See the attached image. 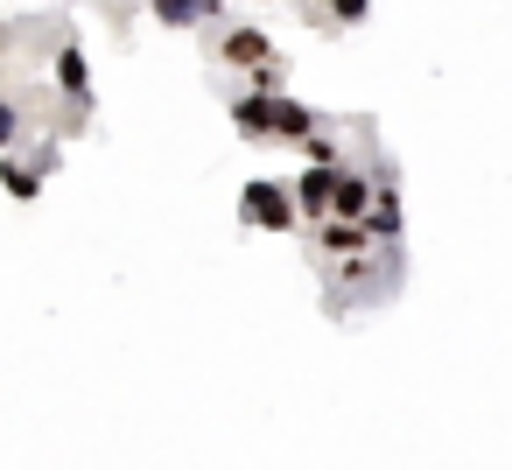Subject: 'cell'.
Instances as JSON below:
<instances>
[{"mask_svg": "<svg viewBox=\"0 0 512 470\" xmlns=\"http://www.w3.org/2000/svg\"><path fill=\"white\" fill-rule=\"evenodd\" d=\"M372 204H379V183H372V176H358V169H344V176H337V211H330V218L365 225V218H372Z\"/></svg>", "mask_w": 512, "mask_h": 470, "instance_id": "3957f363", "label": "cell"}, {"mask_svg": "<svg viewBox=\"0 0 512 470\" xmlns=\"http://www.w3.org/2000/svg\"><path fill=\"white\" fill-rule=\"evenodd\" d=\"M218 57H225V64H239V71H267V64H281V57H274V43H267L260 29H232V36L218 43Z\"/></svg>", "mask_w": 512, "mask_h": 470, "instance_id": "277c9868", "label": "cell"}, {"mask_svg": "<svg viewBox=\"0 0 512 470\" xmlns=\"http://www.w3.org/2000/svg\"><path fill=\"white\" fill-rule=\"evenodd\" d=\"M302 155H309V169H337V141H330V134H309Z\"/></svg>", "mask_w": 512, "mask_h": 470, "instance_id": "30bf717a", "label": "cell"}, {"mask_svg": "<svg viewBox=\"0 0 512 470\" xmlns=\"http://www.w3.org/2000/svg\"><path fill=\"white\" fill-rule=\"evenodd\" d=\"M316 246H323L330 260H365L372 232H365V225H344V218H330V225H316Z\"/></svg>", "mask_w": 512, "mask_h": 470, "instance_id": "8992f818", "label": "cell"}, {"mask_svg": "<svg viewBox=\"0 0 512 470\" xmlns=\"http://www.w3.org/2000/svg\"><path fill=\"white\" fill-rule=\"evenodd\" d=\"M0 190H8L15 204H36L43 197V169L22 162V155H0Z\"/></svg>", "mask_w": 512, "mask_h": 470, "instance_id": "52a82bcc", "label": "cell"}, {"mask_svg": "<svg viewBox=\"0 0 512 470\" xmlns=\"http://www.w3.org/2000/svg\"><path fill=\"white\" fill-rule=\"evenodd\" d=\"M365 232H372V246H393V239H400V190H379V204H372Z\"/></svg>", "mask_w": 512, "mask_h": 470, "instance_id": "9c48e42d", "label": "cell"}, {"mask_svg": "<svg viewBox=\"0 0 512 470\" xmlns=\"http://www.w3.org/2000/svg\"><path fill=\"white\" fill-rule=\"evenodd\" d=\"M218 15H225V0H155V22H169V29H197Z\"/></svg>", "mask_w": 512, "mask_h": 470, "instance_id": "ba28073f", "label": "cell"}, {"mask_svg": "<svg viewBox=\"0 0 512 470\" xmlns=\"http://www.w3.org/2000/svg\"><path fill=\"white\" fill-rule=\"evenodd\" d=\"M337 176H344V169H302V176H295V211H302V225H330V211H337Z\"/></svg>", "mask_w": 512, "mask_h": 470, "instance_id": "7a4b0ae2", "label": "cell"}, {"mask_svg": "<svg viewBox=\"0 0 512 470\" xmlns=\"http://www.w3.org/2000/svg\"><path fill=\"white\" fill-rule=\"evenodd\" d=\"M15 134H22V120H15V106H8V99H0V155L15 148Z\"/></svg>", "mask_w": 512, "mask_h": 470, "instance_id": "8fae6325", "label": "cell"}, {"mask_svg": "<svg viewBox=\"0 0 512 470\" xmlns=\"http://www.w3.org/2000/svg\"><path fill=\"white\" fill-rule=\"evenodd\" d=\"M239 218H246V225H267V232L295 225V218H302V211H295V183H267V176L246 183V190H239Z\"/></svg>", "mask_w": 512, "mask_h": 470, "instance_id": "6da1fadb", "label": "cell"}, {"mask_svg": "<svg viewBox=\"0 0 512 470\" xmlns=\"http://www.w3.org/2000/svg\"><path fill=\"white\" fill-rule=\"evenodd\" d=\"M330 8H337V22H365V15H372V0H330Z\"/></svg>", "mask_w": 512, "mask_h": 470, "instance_id": "7c38bea8", "label": "cell"}, {"mask_svg": "<svg viewBox=\"0 0 512 470\" xmlns=\"http://www.w3.org/2000/svg\"><path fill=\"white\" fill-rule=\"evenodd\" d=\"M57 92H64L78 113L92 106V64H85V50H78V43H64V50H57Z\"/></svg>", "mask_w": 512, "mask_h": 470, "instance_id": "5b68a950", "label": "cell"}]
</instances>
